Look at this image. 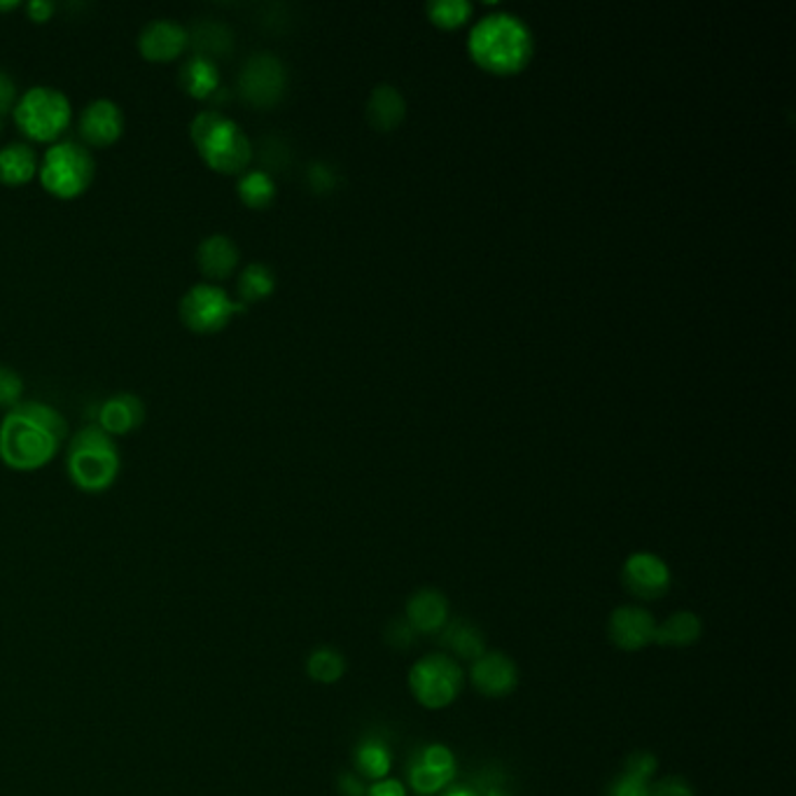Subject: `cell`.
Returning <instances> with one entry per match:
<instances>
[{
	"mask_svg": "<svg viewBox=\"0 0 796 796\" xmlns=\"http://www.w3.org/2000/svg\"><path fill=\"white\" fill-rule=\"evenodd\" d=\"M69 423L52 405L24 400L0 421V460L12 470L34 472L57 456Z\"/></svg>",
	"mask_w": 796,
	"mask_h": 796,
	"instance_id": "6da1fadb",
	"label": "cell"
},
{
	"mask_svg": "<svg viewBox=\"0 0 796 796\" xmlns=\"http://www.w3.org/2000/svg\"><path fill=\"white\" fill-rule=\"evenodd\" d=\"M470 52L493 73H514L533 54V34L528 24L514 14H486L472 28Z\"/></svg>",
	"mask_w": 796,
	"mask_h": 796,
	"instance_id": "7a4b0ae2",
	"label": "cell"
},
{
	"mask_svg": "<svg viewBox=\"0 0 796 796\" xmlns=\"http://www.w3.org/2000/svg\"><path fill=\"white\" fill-rule=\"evenodd\" d=\"M122 468L115 437L99 425H87L71 437L66 470L71 482L85 493H103L115 484Z\"/></svg>",
	"mask_w": 796,
	"mask_h": 796,
	"instance_id": "3957f363",
	"label": "cell"
},
{
	"mask_svg": "<svg viewBox=\"0 0 796 796\" xmlns=\"http://www.w3.org/2000/svg\"><path fill=\"white\" fill-rule=\"evenodd\" d=\"M189 136L203 162L220 173H244L250 164L252 142L248 134L217 110L199 113L189 124Z\"/></svg>",
	"mask_w": 796,
	"mask_h": 796,
	"instance_id": "277c9868",
	"label": "cell"
},
{
	"mask_svg": "<svg viewBox=\"0 0 796 796\" xmlns=\"http://www.w3.org/2000/svg\"><path fill=\"white\" fill-rule=\"evenodd\" d=\"M40 185L59 199H75L94 183L97 159L85 142L57 140L40 159Z\"/></svg>",
	"mask_w": 796,
	"mask_h": 796,
	"instance_id": "5b68a950",
	"label": "cell"
},
{
	"mask_svg": "<svg viewBox=\"0 0 796 796\" xmlns=\"http://www.w3.org/2000/svg\"><path fill=\"white\" fill-rule=\"evenodd\" d=\"M24 136L34 140H57L73 122L71 99L57 87L36 85L26 89L12 110Z\"/></svg>",
	"mask_w": 796,
	"mask_h": 796,
	"instance_id": "8992f818",
	"label": "cell"
},
{
	"mask_svg": "<svg viewBox=\"0 0 796 796\" xmlns=\"http://www.w3.org/2000/svg\"><path fill=\"white\" fill-rule=\"evenodd\" d=\"M465 687V673L460 663L444 655V651H433L425 655L409 671V689L413 698L427 710L449 708Z\"/></svg>",
	"mask_w": 796,
	"mask_h": 796,
	"instance_id": "52a82bcc",
	"label": "cell"
},
{
	"mask_svg": "<svg viewBox=\"0 0 796 796\" xmlns=\"http://www.w3.org/2000/svg\"><path fill=\"white\" fill-rule=\"evenodd\" d=\"M248 304L232 299L229 293L217 283H195L181 299L183 323L199 334H213L227 327L234 313L246 311Z\"/></svg>",
	"mask_w": 796,
	"mask_h": 796,
	"instance_id": "ba28073f",
	"label": "cell"
},
{
	"mask_svg": "<svg viewBox=\"0 0 796 796\" xmlns=\"http://www.w3.org/2000/svg\"><path fill=\"white\" fill-rule=\"evenodd\" d=\"M285 87H288V73L283 61L269 52L252 54L238 75V89L254 105H274L281 101Z\"/></svg>",
	"mask_w": 796,
	"mask_h": 796,
	"instance_id": "9c48e42d",
	"label": "cell"
},
{
	"mask_svg": "<svg viewBox=\"0 0 796 796\" xmlns=\"http://www.w3.org/2000/svg\"><path fill=\"white\" fill-rule=\"evenodd\" d=\"M622 584L638 600H659L673 584V572L655 551H635L622 565Z\"/></svg>",
	"mask_w": 796,
	"mask_h": 796,
	"instance_id": "30bf717a",
	"label": "cell"
},
{
	"mask_svg": "<svg viewBox=\"0 0 796 796\" xmlns=\"http://www.w3.org/2000/svg\"><path fill=\"white\" fill-rule=\"evenodd\" d=\"M657 619L640 605H619L608 619L610 643L622 651H640L655 645Z\"/></svg>",
	"mask_w": 796,
	"mask_h": 796,
	"instance_id": "8fae6325",
	"label": "cell"
},
{
	"mask_svg": "<svg viewBox=\"0 0 796 796\" xmlns=\"http://www.w3.org/2000/svg\"><path fill=\"white\" fill-rule=\"evenodd\" d=\"M470 682L482 696L502 698L519 687V668L505 651H484L470 666Z\"/></svg>",
	"mask_w": 796,
	"mask_h": 796,
	"instance_id": "7c38bea8",
	"label": "cell"
},
{
	"mask_svg": "<svg viewBox=\"0 0 796 796\" xmlns=\"http://www.w3.org/2000/svg\"><path fill=\"white\" fill-rule=\"evenodd\" d=\"M77 132L87 146L94 148H105L113 146V142L124 132V113L120 103L113 99H94L85 105L83 113L77 120Z\"/></svg>",
	"mask_w": 796,
	"mask_h": 796,
	"instance_id": "4fadbf2b",
	"label": "cell"
},
{
	"mask_svg": "<svg viewBox=\"0 0 796 796\" xmlns=\"http://www.w3.org/2000/svg\"><path fill=\"white\" fill-rule=\"evenodd\" d=\"M189 47L187 26L181 22L159 17L148 22L138 34V50L148 61H171Z\"/></svg>",
	"mask_w": 796,
	"mask_h": 796,
	"instance_id": "5bb4252c",
	"label": "cell"
},
{
	"mask_svg": "<svg viewBox=\"0 0 796 796\" xmlns=\"http://www.w3.org/2000/svg\"><path fill=\"white\" fill-rule=\"evenodd\" d=\"M97 421V425L105 430L110 437L126 435L132 430H138L146 421V405L136 393H115L99 405Z\"/></svg>",
	"mask_w": 796,
	"mask_h": 796,
	"instance_id": "9a60e30c",
	"label": "cell"
},
{
	"mask_svg": "<svg viewBox=\"0 0 796 796\" xmlns=\"http://www.w3.org/2000/svg\"><path fill=\"white\" fill-rule=\"evenodd\" d=\"M405 619L419 635H437L449 624V600L433 586L419 588L407 600Z\"/></svg>",
	"mask_w": 796,
	"mask_h": 796,
	"instance_id": "2e32d148",
	"label": "cell"
},
{
	"mask_svg": "<svg viewBox=\"0 0 796 796\" xmlns=\"http://www.w3.org/2000/svg\"><path fill=\"white\" fill-rule=\"evenodd\" d=\"M238 260H241V250H238L236 241L227 234H211L206 236L197 248V262L203 276L213 281L227 278Z\"/></svg>",
	"mask_w": 796,
	"mask_h": 796,
	"instance_id": "e0dca14e",
	"label": "cell"
},
{
	"mask_svg": "<svg viewBox=\"0 0 796 796\" xmlns=\"http://www.w3.org/2000/svg\"><path fill=\"white\" fill-rule=\"evenodd\" d=\"M40 169V159L34 146L24 140H12L0 148V183L24 185L34 181Z\"/></svg>",
	"mask_w": 796,
	"mask_h": 796,
	"instance_id": "ac0fdd59",
	"label": "cell"
},
{
	"mask_svg": "<svg viewBox=\"0 0 796 796\" xmlns=\"http://www.w3.org/2000/svg\"><path fill=\"white\" fill-rule=\"evenodd\" d=\"M181 87L195 99H213L220 91V69L217 61L192 54L181 69Z\"/></svg>",
	"mask_w": 796,
	"mask_h": 796,
	"instance_id": "d6986e66",
	"label": "cell"
},
{
	"mask_svg": "<svg viewBox=\"0 0 796 796\" xmlns=\"http://www.w3.org/2000/svg\"><path fill=\"white\" fill-rule=\"evenodd\" d=\"M439 635H441V645L447 647L453 657L465 659L470 663L480 659L486 651L484 633L474 622H470V619H453V622L444 626V631Z\"/></svg>",
	"mask_w": 796,
	"mask_h": 796,
	"instance_id": "ffe728a7",
	"label": "cell"
},
{
	"mask_svg": "<svg viewBox=\"0 0 796 796\" xmlns=\"http://www.w3.org/2000/svg\"><path fill=\"white\" fill-rule=\"evenodd\" d=\"M700 635H704V622H700V617L689 610H680L663 619L661 624H657L655 643L661 647L680 649L696 645Z\"/></svg>",
	"mask_w": 796,
	"mask_h": 796,
	"instance_id": "44dd1931",
	"label": "cell"
},
{
	"mask_svg": "<svg viewBox=\"0 0 796 796\" xmlns=\"http://www.w3.org/2000/svg\"><path fill=\"white\" fill-rule=\"evenodd\" d=\"M356 773L364 780H381L388 778L393 767V750L386 738L381 736H364L356 747Z\"/></svg>",
	"mask_w": 796,
	"mask_h": 796,
	"instance_id": "7402d4cb",
	"label": "cell"
},
{
	"mask_svg": "<svg viewBox=\"0 0 796 796\" xmlns=\"http://www.w3.org/2000/svg\"><path fill=\"white\" fill-rule=\"evenodd\" d=\"M407 101L402 91L393 85H378L368 99V117L376 129H393L405 117Z\"/></svg>",
	"mask_w": 796,
	"mask_h": 796,
	"instance_id": "603a6c76",
	"label": "cell"
},
{
	"mask_svg": "<svg viewBox=\"0 0 796 796\" xmlns=\"http://www.w3.org/2000/svg\"><path fill=\"white\" fill-rule=\"evenodd\" d=\"M187 34H189V45H195L197 54H201V57H209L215 61L217 57H225L232 52L234 38H232L229 26H225V24L206 20V22L195 24L192 28H187Z\"/></svg>",
	"mask_w": 796,
	"mask_h": 796,
	"instance_id": "cb8c5ba5",
	"label": "cell"
},
{
	"mask_svg": "<svg viewBox=\"0 0 796 796\" xmlns=\"http://www.w3.org/2000/svg\"><path fill=\"white\" fill-rule=\"evenodd\" d=\"M274 288H276V274L272 272V266L264 262H250L236 283L238 301H244V304L269 297L274 293Z\"/></svg>",
	"mask_w": 796,
	"mask_h": 796,
	"instance_id": "d4e9b609",
	"label": "cell"
},
{
	"mask_svg": "<svg viewBox=\"0 0 796 796\" xmlns=\"http://www.w3.org/2000/svg\"><path fill=\"white\" fill-rule=\"evenodd\" d=\"M238 197L250 209H264L274 201L276 197V183L272 178V173L264 169H250L244 171L241 178H238Z\"/></svg>",
	"mask_w": 796,
	"mask_h": 796,
	"instance_id": "484cf974",
	"label": "cell"
},
{
	"mask_svg": "<svg viewBox=\"0 0 796 796\" xmlns=\"http://www.w3.org/2000/svg\"><path fill=\"white\" fill-rule=\"evenodd\" d=\"M346 673V659L334 647L321 645L307 657V675L318 684H337Z\"/></svg>",
	"mask_w": 796,
	"mask_h": 796,
	"instance_id": "4316f807",
	"label": "cell"
},
{
	"mask_svg": "<svg viewBox=\"0 0 796 796\" xmlns=\"http://www.w3.org/2000/svg\"><path fill=\"white\" fill-rule=\"evenodd\" d=\"M419 757L430 771H435L444 780V783H447V785L453 783L458 767H456V757H453V753L449 750L447 745H439V743L427 745V747H423Z\"/></svg>",
	"mask_w": 796,
	"mask_h": 796,
	"instance_id": "83f0119b",
	"label": "cell"
},
{
	"mask_svg": "<svg viewBox=\"0 0 796 796\" xmlns=\"http://www.w3.org/2000/svg\"><path fill=\"white\" fill-rule=\"evenodd\" d=\"M427 14L435 24L453 28L470 17L472 5L468 0H433V3H427Z\"/></svg>",
	"mask_w": 796,
	"mask_h": 796,
	"instance_id": "f1b7e54d",
	"label": "cell"
},
{
	"mask_svg": "<svg viewBox=\"0 0 796 796\" xmlns=\"http://www.w3.org/2000/svg\"><path fill=\"white\" fill-rule=\"evenodd\" d=\"M409 785L419 796H433V794L444 792L449 787L435 771H430L425 767L419 755L413 757L411 763H409Z\"/></svg>",
	"mask_w": 796,
	"mask_h": 796,
	"instance_id": "f546056e",
	"label": "cell"
},
{
	"mask_svg": "<svg viewBox=\"0 0 796 796\" xmlns=\"http://www.w3.org/2000/svg\"><path fill=\"white\" fill-rule=\"evenodd\" d=\"M24 395V378L17 370L0 364V407H14L22 402Z\"/></svg>",
	"mask_w": 796,
	"mask_h": 796,
	"instance_id": "4dcf8cb0",
	"label": "cell"
},
{
	"mask_svg": "<svg viewBox=\"0 0 796 796\" xmlns=\"http://www.w3.org/2000/svg\"><path fill=\"white\" fill-rule=\"evenodd\" d=\"M657 769H659L657 757L651 753H647V750H640V753H631L624 759V771L622 773L647 780V783H649V780L657 775Z\"/></svg>",
	"mask_w": 796,
	"mask_h": 796,
	"instance_id": "1f68e13d",
	"label": "cell"
},
{
	"mask_svg": "<svg viewBox=\"0 0 796 796\" xmlns=\"http://www.w3.org/2000/svg\"><path fill=\"white\" fill-rule=\"evenodd\" d=\"M608 796H651V785L647 780L633 778L629 773H619L608 787Z\"/></svg>",
	"mask_w": 796,
	"mask_h": 796,
	"instance_id": "d6a6232c",
	"label": "cell"
},
{
	"mask_svg": "<svg viewBox=\"0 0 796 796\" xmlns=\"http://www.w3.org/2000/svg\"><path fill=\"white\" fill-rule=\"evenodd\" d=\"M416 638H419V633L411 629L407 619H395V622L386 629V640L395 649H409L413 643H416Z\"/></svg>",
	"mask_w": 796,
	"mask_h": 796,
	"instance_id": "836d02e7",
	"label": "cell"
},
{
	"mask_svg": "<svg viewBox=\"0 0 796 796\" xmlns=\"http://www.w3.org/2000/svg\"><path fill=\"white\" fill-rule=\"evenodd\" d=\"M651 796H696V792L682 775H666L651 785Z\"/></svg>",
	"mask_w": 796,
	"mask_h": 796,
	"instance_id": "e575fe53",
	"label": "cell"
},
{
	"mask_svg": "<svg viewBox=\"0 0 796 796\" xmlns=\"http://www.w3.org/2000/svg\"><path fill=\"white\" fill-rule=\"evenodd\" d=\"M309 185L315 192H329V189L337 185V171H334L327 162H313L309 166Z\"/></svg>",
	"mask_w": 796,
	"mask_h": 796,
	"instance_id": "d590c367",
	"label": "cell"
},
{
	"mask_svg": "<svg viewBox=\"0 0 796 796\" xmlns=\"http://www.w3.org/2000/svg\"><path fill=\"white\" fill-rule=\"evenodd\" d=\"M262 159L269 166H285L290 159V150L285 148L281 138H266L262 140Z\"/></svg>",
	"mask_w": 796,
	"mask_h": 796,
	"instance_id": "8d00e7d4",
	"label": "cell"
},
{
	"mask_svg": "<svg viewBox=\"0 0 796 796\" xmlns=\"http://www.w3.org/2000/svg\"><path fill=\"white\" fill-rule=\"evenodd\" d=\"M17 99H20L17 85H14V79L10 77L8 71L0 69V117L5 113H12L14 105H17Z\"/></svg>",
	"mask_w": 796,
	"mask_h": 796,
	"instance_id": "74e56055",
	"label": "cell"
},
{
	"mask_svg": "<svg viewBox=\"0 0 796 796\" xmlns=\"http://www.w3.org/2000/svg\"><path fill=\"white\" fill-rule=\"evenodd\" d=\"M368 796H407V787L397 778H381L368 787Z\"/></svg>",
	"mask_w": 796,
	"mask_h": 796,
	"instance_id": "f35d334b",
	"label": "cell"
},
{
	"mask_svg": "<svg viewBox=\"0 0 796 796\" xmlns=\"http://www.w3.org/2000/svg\"><path fill=\"white\" fill-rule=\"evenodd\" d=\"M337 785L341 796H368V780L358 773H341Z\"/></svg>",
	"mask_w": 796,
	"mask_h": 796,
	"instance_id": "ab89813d",
	"label": "cell"
},
{
	"mask_svg": "<svg viewBox=\"0 0 796 796\" xmlns=\"http://www.w3.org/2000/svg\"><path fill=\"white\" fill-rule=\"evenodd\" d=\"M26 10H28V17L34 22H47L54 14L57 5L52 3V0H30Z\"/></svg>",
	"mask_w": 796,
	"mask_h": 796,
	"instance_id": "60d3db41",
	"label": "cell"
},
{
	"mask_svg": "<svg viewBox=\"0 0 796 796\" xmlns=\"http://www.w3.org/2000/svg\"><path fill=\"white\" fill-rule=\"evenodd\" d=\"M441 796H480V789L472 785H449Z\"/></svg>",
	"mask_w": 796,
	"mask_h": 796,
	"instance_id": "b9f144b4",
	"label": "cell"
},
{
	"mask_svg": "<svg viewBox=\"0 0 796 796\" xmlns=\"http://www.w3.org/2000/svg\"><path fill=\"white\" fill-rule=\"evenodd\" d=\"M14 8H20V0H3V3H0V12H8Z\"/></svg>",
	"mask_w": 796,
	"mask_h": 796,
	"instance_id": "7bdbcfd3",
	"label": "cell"
},
{
	"mask_svg": "<svg viewBox=\"0 0 796 796\" xmlns=\"http://www.w3.org/2000/svg\"><path fill=\"white\" fill-rule=\"evenodd\" d=\"M0 132H3V117H0Z\"/></svg>",
	"mask_w": 796,
	"mask_h": 796,
	"instance_id": "ee69618b",
	"label": "cell"
}]
</instances>
